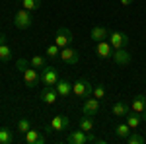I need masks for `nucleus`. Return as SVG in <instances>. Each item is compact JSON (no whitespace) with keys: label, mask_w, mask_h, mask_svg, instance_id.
Returning a JSON list of instances; mask_svg holds the SVG:
<instances>
[{"label":"nucleus","mask_w":146,"mask_h":144,"mask_svg":"<svg viewBox=\"0 0 146 144\" xmlns=\"http://www.w3.org/2000/svg\"><path fill=\"white\" fill-rule=\"evenodd\" d=\"M66 142L68 144H86L88 142V133H84L82 129L80 131H72V133L68 134Z\"/></svg>","instance_id":"17"},{"label":"nucleus","mask_w":146,"mask_h":144,"mask_svg":"<svg viewBox=\"0 0 146 144\" xmlns=\"http://www.w3.org/2000/svg\"><path fill=\"white\" fill-rule=\"evenodd\" d=\"M68 127H70V121H68V117H64V115H56V117H53V121L49 123L45 127V133H62V131H66Z\"/></svg>","instance_id":"5"},{"label":"nucleus","mask_w":146,"mask_h":144,"mask_svg":"<svg viewBox=\"0 0 146 144\" xmlns=\"http://www.w3.org/2000/svg\"><path fill=\"white\" fill-rule=\"evenodd\" d=\"M109 37V31L103 27V25H96V27H92L90 31V39L94 41V43H100V41H105Z\"/></svg>","instance_id":"14"},{"label":"nucleus","mask_w":146,"mask_h":144,"mask_svg":"<svg viewBox=\"0 0 146 144\" xmlns=\"http://www.w3.org/2000/svg\"><path fill=\"white\" fill-rule=\"evenodd\" d=\"M23 142H25V144H45V136L39 133L37 129L31 127L27 133L23 134Z\"/></svg>","instance_id":"13"},{"label":"nucleus","mask_w":146,"mask_h":144,"mask_svg":"<svg viewBox=\"0 0 146 144\" xmlns=\"http://www.w3.org/2000/svg\"><path fill=\"white\" fill-rule=\"evenodd\" d=\"M140 119H142V121H146V111H142V113H140Z\"/></svg>","instance_id":"32"},{"label":"nucleus","mask_w":146,"mask_h":144,"mask_svg":"<svg viewBox=\"0 0 146 144\" xmlns=\"http://www.w3.org/2000/svg\"><path fill=\"white\" fill-rule=\"evenodd\" d=\"M12 22H14V27H16V29H29V27H31V25H33V12L31 10H25V8H20V10L16 12V14H14V20H12Z\"/></svg>","instance_id":"1"},{"label":"nucleus","mask_w":146,"mask_h":144,"mask_svg":"<svg viewBox=\"0 0 146 144\" xmlns=\"http://www.w3.org/2000/svg\"><path fill=\"white\" fill-rule=\"evenodd\" d=\"M80 129H82L84 133H94V117L84 115V117L80 119Z\"/></svg>","instance_id":"21"},{"label":"nucleus","mask_w":146,"mask_h":144,"mask_svg":"<svg viewBox=\"0 0 146 144\" xmlns=\"http://www.w3.org/2000/svg\"><path fill=\"white\" fill-rule=\"evenodd\" d=\"M14 142V134L8 127H0V144H12Z\"/></svg>","instance_id":"22"},{"label":"nucleus","mask_w":146,"mask_h":144,"mask_svg":"<svg viewBox=\"0 0 146 144\" xmlns=\"http://www.w3.org/2000/svg\"><path fill=\"white\" fill-rule=\"evenodd\" d=\"M92 84L90 80H86V78H80V80H76L74 84H72V94L76 96V98H90L92 96Z\"/></svg>","instance_id":"2"},{"label":"nucleus","mask_w":146,"mask_h":144,"mask_svg":"<svg viewBox=\"0 0 146 144\" xmlns=\"http://www.w3.org/2000/svg\"><path fill=\"white\" fill-rule=\"evenodd\" d=\"M29 129H31V123H29V119H25V117H22V119L18 121V131H20L22 134H25L27 131H29Z\"/></svg>","instance_id":"29"},{"label":"nucleus","mask_w":146,"mask_h":144,"mask_svg":"<svg viewBox=\"0 0 146 144\" xmlns=\"http://www.w3.org/2000/svg\"><path fill=\"white\" fill-rule=\"evenodd\" d=\"M105 92H107V90H105V84H100V86H96V88L92 90V96L98 98V100H103V98H105Z\"/></svg>","instance_id":"30"},{"label":"nucleus","mask_w":146,"mask_h":144,"mask_svg":"<svg viewBox=\"0 0 146 144\" xmlns=\"http://www.w3.org/2000/svg\"><path fill=\"white\" fill-rule=\"evenodd\" d=\"M135 0H121V6H131Z\"/></svg>","instance_id":"31"},{"label":"nucleus","mask_w":146,"mask_h":144,"mask_svg":"<svg viewBox=\"0 0 146 144\" xmlns=\"http://www.w3.org/2000/svg\"><path fill=\"white\" fill-rule=\"evenodd\" d=\"M74 41V35L72 31L68 29V27H58L55 33V45H58L60 49H64V47H70Z\"/></svg>","instance_id":"4"},{"label":"nucleus","mask_w":146,"mask_h":144,"mask_svg":"<svg viewBox=\"0 0 146 144\" xmlns=\"http://www.w3.org/2000/svg\"><path fill=\"white\" fill-rule=\"evenodd\" d=\"M0 60L2 62L12 60V51H10V47H8V43H6V35L4 33H0Z\"/></svg>","instance_id":"18"},{"label":"nucleus","mask_w":146,"mask_h":144,"mask_svg":"<svg viewBox=\"0 0 146 144\" xmlns=\"http://www.w3.org/2000/svg\"><path fill=\"white\" fill-rule=\"evenodd\" d=\"M41 2H43V0H20L22 8H25V10H31V12L39 10V8H41Z\"/></svg>","instance_id":"24"},{"label":"nucleus","mask_w":146,"mask_h":144,"mask_svg":"<svg viewBox=\"0 0 146 144\" xmlns=\"http://www.w3.org/2000/svg\"><path fill=\"white\" fill-rule=\"evenodd\" d=\"M125 140H127V144H144L146 138L140 133H131L127 138H125Z\"/></svg>","instance_id":"27"},{"label":"nucleus","mask_w":146,"mask_h":144,"mask_svg":"<svg viewBox=\"0 0 146 144\" xmlns=\"http://www.w3.org/2000/svg\"><path fill=\"white\" fill-rule=\"evenodd\" d=\"M39 98H41V101H43V103L53 105V103H56V100H58V94H56L55 86H45V88L41 90Z\"/></svg>","instance_id":"11"},{"label":"nucleus","mask_w":146,"mask_h":144,"mask_svg":"<svg viewBox=\"0 0 146 144\" xmlns=\"http://www.w3.org/2000/svg\"><path fill=\"white\" fill-rule=\"evenodd\" d=\"M100 101L98 98H86L84 100V105H82V113L84 115H90V117H94V115H98V111H100Z\"/></svg>","instance_id":"9"},{"label":"nucleus","mask_w":146,"mask_h":144,"mask_svg":"<svg viewBox=\"0 0 146 144\" xmlns=\"http://www.w3.org/2000/svg\"><path fill=\"white\" fill-rule=\"evenodd\" d=\"M45 55L49 56V58H60V47H58V45H49V47H47L45 49Z\"/></svg>","instance_id":"25"},{"label":"nucleus","mask_w":146,"mask_h":144,"mask_svg":"<svg viewBox=\"0 0 146 144\" xmlns=\"http://www.w3.org/2000/svg\"><path fill=\"white\" fill-rule=\"evenodd\" d=\"M107 39H109L113 49H125L129 45V41H131V37L127 33H123V31H113V33H109Z\"/></svg>","instance_id":"6"},{"label":"nucleus","mask_w":146,"mask_h":144,"mask_svg":"<svg viewBox=\"0 0 146 144\" xmlns=\"http://www.w3.org/2000/svg\"><path fill=\"white\" fill-rule=\"evenodd\" d=\"M131 133H133V129L127 125V121H125V123H119V125H115V136H117V138H127Z\"/></svg>","instance_id":"20"},{"label":"nucleus","mask_w":146,"mask_h":144,"mask_svg":"<svg viewBox=\"0 0 146 144\" xmlns=\"http://www.w3.org/2000/svg\"><path fill=\"white\" fill-rule=\"evenodd\" d=\"M29 64H31L33 68H43V66H47V58L41 56V55H35V56L29 58Z\"/></svg>","instance_id":"26"},{"label":"nucleus","mask_w":146,"mask_h":144,"mask_svg":"<svg viewBox=\"0 0 146 144\" xmlns=\"http://www.w3.org/2000/svg\"><path fill=\"white\" fill-rule=\"evenodd\" d=\"M39 76H41V84L43 86H55L56 82H58V70L55 66H43L41 68V72H39Z\"/></svg>","instance_id":"3"},{"label":"nucleus","mask_w":146,"mask_h":144,"mask_svg":"<svg viewBox=\"0 0 146 144\" xmlns=\"http://www.w3.org/2000/svg\"><path fill=\"white\" fill-rule=\"evenodd\" d=\"M29 66H31V64H29V60H27L25 56L18 58V62H16V70H18V72H22V74H23V72H25Z\"/></svg>","instance_id":"28"},{"label":"nucleus","mask_w":146,"mask_h":144,"mask_svg":"<svg viewBox=\"0 0 146 144\" xmlns=\"http://www.w3.org/2000/svg\"><path fill=\"white\" fill-rule=\"evenodd\" d=\"M113 115L115 117H127L129 113H131V105L127 103V101H117V103H113Z\"/></svg>","instance_id":"19"},{"label":"nucleus","mask_w":146,"mask_h":144,"mask_svg":"<svg viewBox=\"0 0 146 144\" xmlns=\"http://www.w3.org/2000/svg\"><path fill=\"white\" fill-rule=\"evenodd\" d=\"M131 111H135L138 115L142 111H146V96L144 94H138V96L133 98V101H131Z\"/></svg>","instance_id":"16"},{"label":"nucleus","mask_w":146,"mask_h":144,"mask_svg":"<svg viewBox=\"0 0 146 144\" xmlns=\"http://www.w3.org/2000/svg\"><path fill=\"white\" fill-rule=\"evenodd\" d=\"M55 90H56V94H58V98H68L72 94V84L68 80H60L58 78V82L55 84Z\"/></svg>","instance_id":"15"},{"label":"nucleus","mask_w":146,"mask_h":144,"mask_svg":"<svg viewBox=\"0 0 146 144\" xmlns=\"http://www.w3.org/2000/svg\"><path fill=\"white\" fill-rule=\"evenodd\" d=\"M113 49L111 43L105 39V41H100V43H96V55L100 56V58H111L113 56Z\"/></svg>","instance_id":"12"},{"label":"nucleus","mask_w":146,"mask_h":144,"mask_svg":"<svg viewBox=\"0 0 146 144\" xmlns=\"http://www.w3.org/2000/svg\"><path fill=\"white\" fill-rule=\"evenodd\" d=\"M111 58L115 60V64H119V66H127V64H131V60H133L131 51H129L127 47H125V49H115Z\"/></svg>","instance_id":"7"},{"label":"nucleus","mask_w":146,"mask_h":144,"mask_svg":"<svg viewBox=\"0 0 146 144\" xmlns=\"http://www.w3.org/2000/svg\"><path fill=\"white\" fill-rule=\"evenodd\" d=\"M125 119H127V125H129V127H131L133 131H135V129H138V127H140V123H142L140 115H138V113H135V111H133V115L129 113V115H127Z\"/></svg>","instance_id":"23"},{"label":"nucleus","mask_w":146,"mask_h":144,"mask_svg":"<svg viewBox=\"0 0 146 144\" xmlns=\"http://www.w3.org/2000/svg\"><path fill=\"white\" fill-rule=\"evenodd\" d=\"M23 76V84L27 86V88H35L39 82H41V76H39V72H37V68H33V66H29L25 72L22 74Z\"/></svg>","instance_id":"8"},{"label":"nucleus","mask_w":146,"mask_h":144,"mask_svg":"<svg viewBox=\"0 0 146 144\" xmlns=\"http://www.w3.org/2000/svg\"><path fill=\"white\" fill-rule=\"evenodd\" d=\"M60 60L64 64H78L80 55H78V51H74L72 47H64V49H60Z\"/></svg>","instance_id":"10"}]
</instances>
